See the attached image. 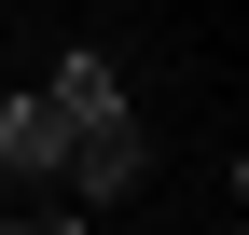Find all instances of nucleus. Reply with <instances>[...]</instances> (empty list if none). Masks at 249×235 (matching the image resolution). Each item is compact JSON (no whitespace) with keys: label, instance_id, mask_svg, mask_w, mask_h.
Wrapping results in <instances>:
<instances>
[{"label":"nucleus","instance_id":"f257e3e1","mask_svg":"<svg viewBox=\"0 0 249 235\" xmlns=\"http://www.w3.org/2000/svg\"><path fill=\"white\" fill-rule=\"evenodd\" d=\"M139 166H152V138H139V111H97V125H70V180L97 194H139Z\"/></svg>","mask_w":249,"mask_h":235},{"label":"nucleus","instance_id":"f03ea898","mask_svg":"<svg viewBox=\"0 0 249 235\" xmlns=\"http://www.w3.org/2000/svg\"><path fill=\"white\" fill-rule=\"evenodd\" d=\"M55 166H70V125L42 97H0V180H55Z\"/></svg>","mask_w":249,"mask_h":235},{"label":"nucleus","instance_id":"7ed1b4c3","mask_svg":"<svg viewBox=\"0 0 249 235\" xmlns=\"http://www.w3.org/2000/svg\"><path fill=\"white\" fill-rule=\"evenodd\" d=\"M42 111H55V125H97V111H124L111 55H55V69H42Z\"/></svg>","mask_w":249,"mask_h":235},{"label":"nucleus","instance_id":"20e7f679","mask_svg":"<svg viewBox=\"0 0 249 235\" xmlns=\"http://www.w3.org/2000/svg\"><path fill=\"white\" fill-rule=\"evenodd\" d=\"M0 235H42V221H0Z\"/></svg>","mask_w":249,"mask_h":235},{"label":"nucleus","instance_id":"39448f33","mask_svg":"<svg viewBox=\"0 0 249 235\" xmlns=\"http://www.w3.org/2000/svg\"><path fill=\"white\" fill-rule=\"evenodd\" d=\"M42 235H83V221H42Z\"/></svg>","mask_w":249,"mask_h":235}]
</instances>
